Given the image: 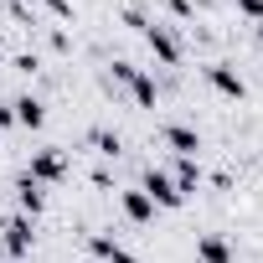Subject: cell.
I'll list each match as a JSON object with an SVG mask.
<instances>
[{"mask_svg":"<svg viewBox=\"0 0 263 263\" xmlns=\"http://www.w3.org/2000/svg\"><path fill=\"white\" fill-rule=\"evenodd\" d=\"M88 145H93L98 155H119V150H124V140L114 135V129H103V124H93V129H88Z\"/></svg>","mask_w":263,"mask_h":263,"instance_id":"13","label":"cell"},{"mask_svg":"<svg viewBox=\"0 0 263 263\" xmlns=\"http://www.w3.org/2000/svg\"><path fill=\"white\" fill-rule=\"evenodd\" d=\"M196 258H201V263H232V242H227L222 232H201V237H196Z\"/></svg>","mask_w":263,"mask_h":263,"instance_id":"8","label":"cell"},{"mask_svg":"<svg viewBox=\"0 0 263 263\" xmlns=\"http://www.w3.org/2000/svg\"><path fill=\"white\" fill-rule=\"evenodd\" d=\"M11 124H16V114H11V103H0V135H6Z\"/></svg>","mask_w":263,"mask_h":263,"instance_id":"17","label":"cell"},{"mask_svg":"<svg viewBox=\"0 0 263 263\" xmlns=\"http://www.w3.org/2000/svg\"><path fill=\"white\" fill-rule=\"evenodd\" d=\"M124 26H135V31H145V26H150V16H145L140 6H129V11H124Z\"/></svg>","mask_w":263,"mask_h":263,"instance_id":"15","label":"cell"},{"mask_svg":"<svg viewBox=\"0 0 263 263\" xmlns=\"http://www.w3.org/2000/svg\"><path fill=\"white\" fill-rule=\"evenodd\" d=\"M124 88L135 93V103H140V108H155V98H160V88H155V78H150V72H140V67H135V78H129Z\"/></svg>","mask_w":263,"mask_h":263,"instance_id":"11","label":"cell"},{"mask_svg":"<svg viewBox=\"0 0 263 263\" xmlns=\"http://www.w3.org/2000/svg\"><path fill=\"white\" fill-rule=\"evenodd\" d=\"M160 140H165L181 160H196V150H201V135H196L191 124H165V129H160Z\"/></svg>","mask_w":263,"mask_h":263,"instance_id":"6","label":"cell"},{"mask_svg":"<svg viewBox=\"0 0 263 263\" xmlns=\"http://www.w3.org/2000/svg\"><path fill=\"white\" fill-rule=\"evenodd\" d=\"M119 206H124V217H129V222H140V227H145V222H155V201H150L140 186H135V191H124V196H119Z\"/></svg>","mask_w":263,"mask_h":263,"instance_id":"9","label":"cell"},{"mask_svg":"<svg viewBox=\"0 0 263 263\" xmlns=\"http://www.w3.org/2000/svg\"><path fill=\"white\" fill-rule=\"evenodd\" d=\"M171 11H176V16H191V6H186V0H171Z\"/></svg>","mask_w":263,"mask_h":263,"instance_id":"19","label":"cell"},{"mask_svg":"<svg viewBox=\"0 0 263 263\" xmlns=\"http://www.w3.org/2000/svg\"><path fill=\"white\" fill-rule=\"evenodd\" d=\"M16 206H21L26 217H36V212L47 206V191H42V181H31V176H21V181H16Z\"/></svg>","mask_w":263,"mask_h":263,"instance_id":"10","label":"cell"},{"mask_svg":"<svg viewBox=\"0 0 263 263\" xmlns=\"http://www.w3.org/2000/svg\"><path fill=\"white\" fill-rule=\"evenodd\" d=\"M140 191H145V196H150L155 206H165V212L186 201V196L176 191V181H171V171H160V165H150V171H145V186H140Z\"/></svg>","mask_w":263,"mask_h":263,"instance_id":"3","label":"cell"},{"mask_svg":"<svg viewBox=\"0 0 263 263\" xmlns=\"http://www.w3.org/2000/svg\"><path fill=\"white\" fill-rule=\"evenodd\" d=\"M11 114H16V124H21V129H42V124H47V103H42V98H31V93H21V98L11 103Z\"/></svg>","mask_w":263,"mask_h":263,"instance_id":"7","label":"cell"},{"mask_svg":"<svg viewBox=\"0 0 263 263\" xmlns=\"http://www.w3.org/2000/svg\"><path fill=\"white\" fill-rule=\"evenodd\" d=\"M140 36L150 42V52H155V57H160L165 67H176V62H181V36H176L171 26H160V21H150V26H145Z\"/></svg>","mask_w":263,"mask_h":263,"instance_id":"4","label":"cell"},{"mask_svg":"<svg viewBox=\"0 0 263 263\" xmlns=\"http://www.w3.org/2000/svg\"><path fill=\"white\" fill-rule=\"evenodd\" d=\"M88 253H93V258H103V263H108V258H114V253H119V237H108V232H93V237H88Z\"/></svg>","mask_w":263,"mask_h":263,"instance_id":"14","label":"cell"},{"mask_svg":"<svg viewBox=\"0 0 263 263\" xmlns=\"http://www.w3.org/2000/svg\"><path fill=\"white\" fill-rule=\"evenodd\" d=\"M26 176L42 181V186H57V181H67V155H62L57 145H47V150L31 155V171H26Z\"/></svg>","mask_w":263,"mask_h":263,"instance_id":"2","label":"cell"},{"mask_svg":"<svg viewBox=\"0 0 263 263\" xmlns=\"http://www.w3.org/2000/svg\"><path fill=\"white\" fill-rule=\"evenodd\" d=\"M0 57H6V47H0Z\"/></svg>","mask_w":263,"mask_h":263,"instance_id":"21","label":"cell"},{"mask_svg":"<svg viewBox=\"0 0 263 263\" xmlns=\"http://www.w3.org/2000/svg\"><path fill=\"white\" fill-rule=\"evenodd\" d=\"M206 83H212L222 98H248V83H242V72H237L232 62H212V67H206Z\"/></svg>","mask_w":263,"mask_h":263,"instance_id":"5","label":"cell"},{"mask_svg":"<svg viewBox=\"0 0 263 263\" xmlns=\"http://www.w3.org/2000/svg\"><path fill=\"white\" fill-rule=\"evenodd\" d=\"M108 263H140V258H135V253H129V248H119V253H114Z\"/></svg>","mask_w":263,"mask_h":263,"instance_id":"18","label":"cell"},{"mask_svg":"<svg viewBox=\"0 0 263 263\" xmlns=\"http://www.w3.org/2000/svg\"><path fill=\"white\" fill-rule=\"evenodd\" d=\"M258 42H263V21H258Z\"/></svg>","mask_w":263,"mask_h":263,"instance_id":"20","label":"cell"},{"mask_svg":"<svg viewBox=\"0 0 263 263\" xmlns=\"http://www.w3.org/2000/svg\"><path fill=\"white\" fill-rule=\"evenodd\" d=\"M237 11H242L248 21H263V0H237Z\"/></svg>","mask_w":263,"mask_h":263,"instance_id":"16","label":"cell"},{"mask_svg":"<svg viewBox=\"0 0 263 263\" xmlns=\"http://www.w3.org/2000/svg\"><path fill=\"white\" fill-rule=\"evenodd\" d=\"M0 242H6L11 263H21V258L31 253V242H36V217H26V212H11L6 222H0Z\"/></svg>","mask_w":263,"mask_h":263,"instance_id":"1","label":"cell"},{"mask_svg":"<svg viewBox=\"0 0 263 263\" xmlns=\"http://www.w3.org/2000/svg\"><path fill=\"white\" fill-rule=\"evenodd\" d=\"M171 181H176V191H181V196H191V191L201 186V165H196V160H181V155H176V171H171Z\"/></svg>","mask_w":263,"mask_h":263,"instance_id":"12","label":"cell"}]
</instances>
